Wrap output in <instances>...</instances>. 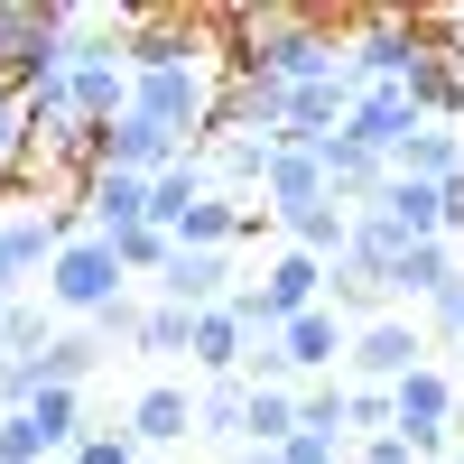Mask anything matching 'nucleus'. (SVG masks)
<instances>
[{
	"instance_id": "obj_8",
	"label": "nucleus",
	"mask_w": 464,
	"mask_h": 464,
	"mask_svg": "<svg viewBox=\"0 0 464 464\" xmlns=\"http://www.w3.org/2000/svg\"><path fill=\"white\" fill-rule=\"evenodd\" d=\"M232 288H242V279H232V251H177V260L159 269V288H149V297H159V306H186V316H205V306H232Z\"/></svg>"
},
{
	"instance_id": "obj_18",
	"label": "nucleus",
	"mask_w": 464,
	"mask_h": 464,
	"mask_svg": "<svg viewBox=\"0 0 464 464\" xmlns=\"http://www.w3.org/2000/svg\"><path fill=\"white\" fill-rule=\"evenodd\" d=\"M391 177H409V186H446V177H464V140H455L446 121L409 130V140H400V159H391Z\"/></svg>"
},
{
	"instance_id": "obj_36",
	"label": "nucleus",
	"mask_w": 464,
	"mask_h": 464,
	"mask_svg": "<svg viewBox=\"0 0 464 464\" xmlns=\"http://www.w3.org/2000/svg\"><path fill=\"white\" fill-rule=\"evenodd\" d=\"M446 242L464 251V177H446Z\"/></svg>"
},
{
	"instance_id": "obj_29",
	"label": "nucleus",
	"mask_w": 464,
	"mask_h": 464,
	"mask_svg": "<svg viewBox=\"0 0 464 464\" xmlns=\"http://www.w3.org/2000/svg\"><path fill=\"white\" fill-rule=\"evenodd\" d=\"M47 343H56V334H47V316H37L28 297L10 306V316H0V353H10V362H37V353H47Z\"/></svg>"
},
{
	"instance_id": "obj_15",
	"label": "nucleus",
	"mask_w": 464,
	"mask_h": 464,
	"mask_svg": "<svg viewBox=\"0 0 464 464\" xmlns=\"http://www.w3.org/2000/svg\"><path fill=\"white\" fill-rule=\"evenodd\" d=\"M455 400H464V381L455 372H409L400 391H391V409H400V437H437V428H455Z\"/></svg>"
},
{
	"instance_id": "obj_31",
	"label": "nucleus",
	"mask_w": 464,
	"mask_h": 464,
	"mask_svg": "<svg viewBox=\"0 0 464 464\" xmlns=\"http://www.w3.org/2000/svg\"><path fill=\"white\" fill-rule=\"evenodd\" d=\"M0 464H47V437H37V418H0Z\"/></svg>"
},
{
	"instance_id": "obj_34",
	"label": "nucleus",
	"mask_w": 464,
	"mask_h": 464,
	"mask_svg": "<svg viewBox=\"0 0 464 464\" xmlns=\"http://www.w3.org/2000/svg\"><path fill=\"white\" fill-rule=\"evenodd\" d=\"M279 455H288V464H343V446H334V437H288Z\"/></svg>"
},
{
	"instance_id": "obj_12",
	"label": "nucleus",
	"mask_w": 464,
	"mask_h": 464,
	"mask_svg": "<svg viewBox=\"0 0 464 464\" xmlns=\"http://www.w3.org/2000/svg\"><path fill=\"white\" fill-rule=\"evenodd\" d=\"M353 214H381L400 232V242H446V186H409V177H391L372 205H353Z\"/></svg>"
},
{
	"instance_id": "obj_25",
	"label": "nucleus",
	"mask_w": 464,
	"mask_h": 464,
	"mask_svg": "<svg viewBox=\"0 0 464 464\" xmlns=\"http://www.w3.org/2000/svg\"><path fill=\"white\" fill-rule=\"evenodd\" d=\"M297 437V391H251V437L242 446H288Z\"/></svg>"
},
{
	"instance_id": "obj_2",
	"label": "nucleus",
	"mask_w": 464,
	"mask_h": 464,
	"mask_svg": "<svg viewBox=\"0 0 464 464\" xmlns=\"http://www.w3.org/2000/svg\"><path fill=\"white\" fill-rule=\"evenodd\" d=\"M223 84H232V56H177V65H140L130 84V111L140 121L177 130L186 149H205L214 121H223Z\"/></svg>"
},
{
	"instance_id": "obj_22",
	"label": "nucleus",
	"mask_w": 464,
	"mask_h": 464,
	"mask_svg": "<svg viewBox=\"0 0 464 464\" xmlns=\"http://www.w3.org/2000/svg\"><path fill=\"white\" fill-rule=\"evenodd\" d=\"M343 400H353V381H297V437L343 446Z\"/></svg>"
},
{
	"instance_id": "obj_26",
	"label": "nucleus",
	"mask_w": 464,
	"mask_h": 464,
	"mask_svg": "<svg viewBox=\"0 0 464 464\" xmlns=\"http://www.w3.org/2000/svg\"><path fill=\"white\" fill-rule=\"evenodd\" d=\"M28 149H37V130H28V102H19V93H0V186H19Z\"/></svg>"
},
{
	"instance_id": "obj_33",
	"label": "nucleus",
	"mask_w": 464,
	"mask_h": 464,
	"mask_svg": "<svg viewBox=\"0 0 464 464\" xmlns=\"http://www.w3.org/2000/svg\"><path fill=\"white\" fill-rule=\"evenodd\" d=\"M428 325H437V334H446V343H464V279H455V288H446V297H437V306H428Z\"/></svg>"
},
{
	"instance_id": "obj_20",
	"label": "nucleus",
	"mask_w": 464,
	"mask_h": 464,
	"mask_svg": "<svg viewBox=\"0 0 464 464\" xmlns=\"http://www.w3.org/2000/svg\"><path fill=\"white\" fill-rule=\"evenodd\" d=\"M409 102L428 111V121H455V111H464V56H437L428 47V56L409 65Z\"/></svg>"
},
{
	"instance_id": "obj_5",
	"label": "nucleus",
	"mask_w": 464,
	"mask_h": 464,
	"mask_svg": "<svg viewBox=\"0 0 464 464\" xmlns=\"http://www.w3.org/2000/svg\"><path fill=\"white\" fill-rule=\"evenodd\" d=\"M428 56V37H418V19H343V65H353V84H409V65Z\"/></svg>"
},
{
	"instance_id": "obj_16",
	"label": "nucleus",
	"mask_w": 464,
	"mask_h": 464,
	"mask_svg": "<svg viewBox=\"0 0 464 464\" xmlns=\"http://www.w3.org/2000/svg\"><path fill=\"white\" fill-rule=\"evenodd\" d=\"M186 362H196L205 381H232V372L251 362V325L232 316V306H205V316H196V334H186Z\"/></svg>"
},
{
	"instance_id": "obj_23",
	"label": "nucleus",
	"mask_w": 464,
	"mask_h": 464,
	"mask_svg": "<svg viewBox=\"0 0 464 464\" xmlns=\"http://www.w3.org/2000/svg\"><path fill=\"white\" fill-rule=\"evenodd\" d=\"M111 251H121V269H130V288H140V279L159 288V269L177 260V242H168L159 223H140V232H121V242H111Z\"/></svg>"
},
{
	"instance_id": "obj_10",
	"label": "nucleus",
	"mask_w": 464,
	"mask_h": 464,
	"mask_svg": "<svg viewBox=\"0 0 464 464\" xmlns=\"http://www.w3.org/2000/svg\"><path fill=\"white\" fill-rule=\"evenodd\" d=\"M343 130H353L372 159H400V140L428 130V111L409 102V84H362V102H353V121H343Z\"/></svg>"
},
{
	"instance_id": "obj_19",
	"label": "nucleus",
	"mask_w": 464,
	"mask_h": 464,
	"mask_svg": "<svg viewBox=\"0 0 464 464\" xmlns=\"http://www.w3.org/2000/svg\"><path fill=\"white\" fill-rule=\"evenodd\" d=\"M102 353H111V343L93 325H74V334H56L47 353H37V381H47V391H84V381L102 372Z\"/></svg>"
},
{
	"instance_id": "obj_14",
	"label": "nucleus",
	"mask_w": 464,
	"mask_h": 464,
	"mask_svg": "<svg viewBox=\"0 0 464 464\" xmlns=\"http://www.w3.org/2000/svg\"><path fill=\"white\" fill-rule=\"evenodd\" d=\"M205 159H214V186H223V196H260L269 168H279V140H260V130H214Z\"/></svg>"
},
{
	"instance_id": "obj_7",
	"label": "nucleus",
	"mask_w": 464,
	"mask_h": 464,
	"mask_svg": "<svg viewBox=\"0 0 464 464\" xmlns=\"http://www.w3.org/2000/svg\"><path fill=\"white\" fill-rule=\"evenodd\" d=\"M84 159H93V168H121V177H149V186H159V177L186 159V140H177V130H159V121H140V111H121L111 130H84Z\"/></svg>"
},
{
	"instance_id": "obj_30",
	"label": "nucleus",
	"mask_w": 464,
	"mask_h": 464,
	"mask_svg": "<svg viewBox=\"0 0 464 464\" xmlns=\"http://www.w3.org/2000/svg\"><path fill=\"white\" fill-rule=\"evenodd\" d=\"M65 464H140V446H130V428H84Z\"/></svg>"
},
{
	"instance_id": "obj_32",
	"label": "nucleus",
	"mask_w": 464,
	"mask_h": 464,
	"mask_svg": "<svg viewBox=\"0 0 464 464\" xmlns=\"http://www.w3.org/2000/svg\"><path fill=\"white\" fill-rule=\"evenodd\" d=\"M140 316H149V297H111L102 316H93V334L102 343H140Z\"/></svg>"
},
{
	"instance_id": "obj_3",
	"label": "nucleus",
	"mask_w": 464,
	"mask_h": 464,
	"mask_svg": "<svg viewBox=\"0 0 464 464\" xmlns=\"http://www.w3.org/2000/svg\"><path fill=\"white\" fill-rule=\"evenodd\" d=\"M47 297L65 306V316H102L111 297H130V269H121V251L102 242V232H74V242L56 251V269H47Z\"/></svg>"
},
{
	"instance_id": "obj_28",
	"label": "nucleus",
	"mask_w": 464,
	"mask_h": 464,
	"mask_svg": "<svg viewBox=\"0 0 464 464\" xmlns=\"http://www.w3.org/2000/svg\"><path fill=\"white\" fill-rule=\"evenodd\" d=\"M400 428V409H391V391H362V381H353V400H343V437H391Z\"/></svg>"
},
{
	"instance_id": "obj_35",
	"label": "nucleus",
	"mask_w": 464,
	"mask_h": 464,
	"mask_svg": "<svg viewBox=\"0 0 464 464\" xmlns=\"http://www.w3.org/2000/svg\"><path fill=\"white\" fill-rule=\"evenodd\" d=\"M362 464H418V455H409V437L391 428V437H372V446H362Z\"/></svg>"
},
{
	"instance_id": "obj_38",
	"label": "nucleus",
	"mask_w": 464,
	"mask_h": 464,
	"mask_svg": "<svg viewBox=\"0 0 464 464\" xmlns=\"http://www.w3.org/2000/svg\"><path fill=\"white\" fill-rule=\"evenodd\" d=\"M140 464H168V455H140Z\"/></svg>"
},
{
	"instance_id": "obj_11",
	"label": "nucleus",
	"mask_w": 464,
	"mask_h": 464,
	"mask_svg": "<svg viewBox=\"0 0 464 464\" xmlns=\"http://www.w3.org/2000/svg\"><path fill=\"white\" fill-rule=\"evenodd\" d=\"M74 205H84V223L102 232V242H121V232H140V223H149V177L93 168V177H84V196H74Z\"/></svg>"
},
{
	"instance_id": "obj_17",
	"label": "nucleus",
	"mask_w": 464,
	"mask_h": 464,
	"mask_svg": "<svg viewBox=\"0 0 464 464\" xmlns=\"http://www.w3.org/2000/svg\"><path fill=\"white\" fill-rule=\"evenodd\" d=\"M455 279H464V251H455V242H409V251L391 260V297H418V306H437Z\"/></svg>"
},
{
	"instance_id": "obj_4",
	"label": "nucleus",
	"mask_w": 464,
	"mask_h": 464,
	"mask_svg": "<svg viewBox=\"0 0 464 464\" xmlns=\"http://www.w3.org/2000/svg\"><path fill=\"white\" fill-rule=\"evenodd\" d=\"M74 232H93V223H84V205L0 214V288H19V297H28V279H47V269H56V251L74 242Z\"/></svg>"
},
{
	"instance_id": "obj_39",
	"label": "nucleus",
	"mask_w": 464,
	"mask_h": 464,
	"mask_svg": "<svg viewBox=\"0 0 464 464\" xmlns=\"http://www.w3.org/2000/svg\"><path fill=\"white\" fill-rule=\"evenodd\" d=\"M47 464H65V455H47Z\"/></svg>"
},
{
	"instance_id": "obj_6",
	"label": "nucleus",
	"mask_w": 464,
	"mask_h": 464,
	"mask_svg": "<svg viewBox=\"0 0 464 464\" xmlns=\"http://www.w3.org/2000/svg\"><path fill=\"white\" fill-rule=\"evenodd\" d=\"M409 372H428V325H409V316L353 325V353H343V381H362V391H400Z\"/></svg>"
},
{
	"instance_id": "obj_9",
	"label": "nucleus",
	"mask_w": 464,
	"mask_h": 464,
	"mask_svg": "<svg viewBox=\"0 0 464 464\" xmlns=\"http://www.w3.org/2000/svg\"><path fill=\"white\" fill-rule=\"evenodd\" d=\"M121 428H130V446H140V455H168V446L196 437V391H177V381H149V391L130 400Z\"/></svg>"
},
{
	"instance_id": "obj_24",
	"label": "nucleus",
	"mask_w": 464,
	"mask_h": 464,
	"mask_svg": "<svg viewBox=\"0 0 464 464\" xmlns=\"http://www.w3.org/2000/svg\"><path fill=\"white\" fill-rule=\"evenodd\" d=\"M400 251H409V242H400L381 214H353V242H343V260H353V269H381V279H391V260H400Z\"/></svg>"
},
{
	"instance_id": "obj_40",
	"label": "nucleus",
	"mask_w": 464,
	"mask_h": 464,
	"mask_svg": "<svg viewBox=\"0 0 464 464\" xmlns=\"http://www.w3.org/2000/svg\"><path fill=\"white\" fill-rule=\"evenodd\" d=\"M455 464H464V455H455Z\"/></svg>"
},
{
	"instance_id": "obj_1",
	"label": "nucleus",
	"mask_w": 464,
	"mask_h": 464,
	"mask_svg": "<svg viewBox=\"0 0 464 464\" xmlns=\"http://www.w3.org/2000/svg\"><path fill=\"white\" fill-rule=\"evenodd\" d=\"M232 65H260L279 74V84H325V74H343V28L316 19V10H242L232 19Z\"/></svg>"
},
{
	"instance_id": "obj_13",
	"label": "nucleus",
	"mask_w": 464,
	"mask_h": 464,
	"mask_svg": "<svg viewBox=\"0 0 464 464\" xmlns=\"http://www.w3.org/2000/svg\"><path fill=\"white\" fill-rule=\"evenodd\" d=\"M260 205H269V223H288V214H316V205H334V186H325V159H316V149H279V168H269Z\"/></svg>"
},
{
	"instance_id": "obj_27",
	"label": "nucleus",
	"mask_w": 464,
	"mask_h": 464,
	"mask_svg": "<svg viewBox=\"0 0 464 464\" xmlns=\"http://www.w3.org/2000/svg\"><path fill=\"white\" fill-rule=\"evenodd\" d=\"M186 334H196V316L149 297V316H140V343H130V353H186Z\"/></svg>"
},
{
	"instance_id": "obj_37",
	"label": "nucleus",
	"mask_w": 464,
	"mask_h": 464,
	"mask_svg": "<svg viewBox=\"0 0 464 464\" xmlns=\"http://www.w3.org/2000/svg\"><path fill=\"white\" fill-rule=\"evenodd\" d=\"M242 464H288V455L279 446H242Z\"/></svg>"
},
{
	"instance_id": "obj_21",
	"label": "nucleus",
	"mask_w": 464,
	"mask_h": 464,
	"mask_svg": "<svg viewBox=\"0 0 464 464\" xmlns=\"http://www.w3.org/2000/svg\"><path fill=\"white\" fill-rule=\"evenodd\" d=\"M196 437H232V446L251 437V381H242V372L196 391Z\"/></svg>"
}]
</instances>
